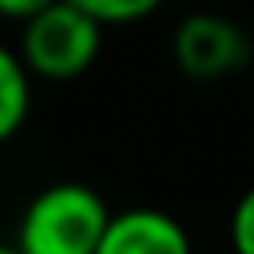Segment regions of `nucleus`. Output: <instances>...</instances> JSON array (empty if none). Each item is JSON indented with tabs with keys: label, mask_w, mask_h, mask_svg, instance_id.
I'll list each match as a JSON object with an SVG mask.
<instances>
[{
	"label": "nucleus",
	"mask_w": 254,
	"mask_h": 254,
	"mask_svg": "<svg viewBox=\"0 0 254 254\" xmlns=\"http://www.w3.org/2000/svg\"><path fill=\"white\" fill-rule=\"evenodd\" d=\"M111 222L107 202L87 183H52L20 214L16 246L24 254H95Z\"/></svg>",
	"instance_id": "1"
},
{
	"label": "nucleus",
	"mask_w": 254,
	"mask_h": 254,
	"mask_svg": "<svg viewBox=\"0 0 254 254\" xmlns=\"http://www.w3.org/2000/svg\"><path fill=\"white\" fill-rule=\"evenodd\" d=\"M103 28L91 12H83L71 0H52L36 16L24 20L20 32V56L32 75L40 79H75L83 75L99 48H103Z\"/></svg>",
	"instance_id": "2"
},
{
	"label": "nucleus",
	"mask_w": 254,
	"mask_h": 254,
	"mask_svg": "<svg viewBox=\"0 0 254 254\" xmlns=\"http://www.w3.org/2000/svg\"><path fill=\"white\" fill-rule=\"evenodd\" d=\"M175 64L190 79H222L250 64V40L246 32L214 12H194L175 28Z\"/></svg>",
	"instance_id": "3"
},
{
	"label": "nucleus",
	"mask_w": 254,
	"mask_h": 254,
	"mask_svg": "<svg viewBox=\"0 0 254 254\" xmlns=\"http://www.w3.org/2000/svg\"><path fill=\"white\" fill-rule=\"evenodd\" d=\"M95 254H190L183 222L155 206H131L111 214Z\"/></svg>",
	"instance_id": "4"
},
{
	"label": "nucleus",
	"mask_w": 254,
	"mask_h": 254,
	"mask_svg": "<svg viewBox=\"0 0 254 254\" xmlns=\"http://www.w3.org/2000/svg\"><path fill=\"white\" fill-rule=\"evenodd\" d=\"M32 111V71L20 52L0 44V143H8Z\"/></svg>",
	"instance_id": "5"
},
{
	"label": "nucleus",
	"mask_w": 254,
	"mask_h": 254,
	"mask_svg": "<svg viewBox=\"0 0 254 254\" xmlns=\"http://www.w3.org/2000/svg\"><path fill=\"white\" fill-rule=\"evenodd\" d=\"M83 12H91L99 24H135L143 16H151L163 0H71Z\"/></svg>",
	"instance_id": "6"
},
{
	"label": "nucleus",
	"mask_w": 254,
	"mask_h": 254,
	"mask_svg": "<svg viewBox=\"0 0 254 254\" xmlns=\"http://www.w3.org/2000/svg\"><path fill=\"white\" fill-rule=\"evenodd\" d=\"M230 246L234 254H254V187L242 190V198L230 210Z\"/></svg>",
	"instance_id": "7"
},
{
	"label": "nucleus",
	"mask_w": 254,
	"mask_h": 254,
	"mask_svg": "<svg viewBox=\"0 0 254 254\" xmlns=\"http://www.w3.org/2000/svg\"><path fill=\"white\" fill-rule=\"evenodd\" d=\"M52 0H0V16L4 20H28V16H36L40 8H48Z\"/></svg>",
	"instance_id": "8"
},
{
	"label": "nucleus",
	"mask_w": 254,
	"mask_h": 254,
	"mask_svg": "<svg viewBox=\"0 0 254 254\" xmlns=\"http://www.w3.org/2000/svg\"><path fill=\"white\" fill-rule=\"evenodd\" d=\"M0 254H24V250H20L16 242H0Z\"/></svg>",
	"instance_id": "9"
}]
</instances>
